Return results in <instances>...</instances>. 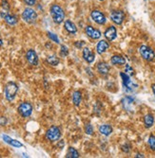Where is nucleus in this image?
Returning <instances> with one entry per match:
<instances>
[{
  "label": "nucleus",
  "instance_id": "f03ea898",
  "mask_svg": "<svg viewBox=\"0 0 155 158\" xmlns=\"http://www.w3.org/2000/svg\"><path fill=\"white\" fill-rule=\"evenodd\" d=\"M18 89H19L18 85L15 81L7 82V84L5 85V88H4V95H5V98L8 102H12V100L16 98Z\"/></svg>",
  "mask_w": 155,
  "mask_h": 158
},
{
  "label": "nucleus",
  "instance_id": "4c0bfd02",
  "mask_svg": "<svg viewBox=\"0 0 155 158\" xmlns=\"http://www.w3.org/2000/svg\"><path fill=\"white\" fill-rule=\"evenodd\" d=\"M99 1H104V0H99Z\"/></svg>",
  "mask_w": 155,
  "mask_h": 158
},
{
  "label": "nucleus",
  "instance_id": "2eb2a0df",
  "mask_svg": "<svg viewBox=\"0 0 155 158\" xmlns=\"http://www.w3.org/2000/svg\"><path fill=\"white\" fill-rule=\"evenodd\" d=\"M96 70L98 74H100L101 76H107L109 73L110 65L106 62H99L96 65Z\"/></svg>",
  "mask_w": 155,
  "mask_h": 158
},
{
  "label": "nucleus",
  "instance_id": "c9c22d12",
  "mask_svg": "<svg viewBox=\"0 0 155 158\" xmlns=\"http://www.w3.org/2000/svg\"><path fill=\"white\" fill-rule=\"evenodd\" d=\"M135 157H142V158H143V157H145V155H144L143 153H137V154L135 155Z\"/></svg>",
  "mask_w": 155,
  "mask_h": 158
},
{
  "label": "nucleus",
  "instance_id": "423d86ee",
  "mask_svg": "<svg viewBox=\"0 0 155 158\" xmlns=\"http://www.w3.org/2000/svg\"><path fill=\"white\" fill-rule=\"evenodd\" d=\"M139 53H140L141 57L148 62H152L155 59V52L148 46H146V45L141 46L139 48Z\"/></svg>",
  "mask_w": 155,
  "mask_h": 158
},
{
  "label": "nucleus",
  "instance_id": "f3484780",
  "mask_svg": "<svg viewBox=\"0 0 155 158\" xmlns=\"http://www.w3.org/2000/svg\"><path fill=\"white\" fill-rule=\"evenodd\" d=\"M64 28H65V31L69 33V34H72V35H74L77 33L78 30H77V27L76 25L72 22L70 20H66L64 22Z\"/></svg>",
  "mask_w": 155,
  "mask_h": 158
},
{
  "label": "nucleus",
  "instance_id": "cd10ccee",
  "mask_svg": "<svg viewBox=\"0 0 155 158\" xmlns=\"http://www.w3.org/2000/svg\"><path fill=\"white\" fill-rule=\"evenodd\" d=\"M60 56L63 57V58H65V57H67L69 55V48L65 46V45H61L60 47Z\"/></svg>",
  "mask_w": 155,
  "mask_h": 158
},
{
  "label": "nucleus",
  "instance_id": "72a5a7b5",
  "mask_svg": "<svg viewBox=\"0 0 155 158\" xmlns=\"http://www.w3.org/2000/svg\"><path fill=\"white\" fill-rule=\"evenodd\" d=\"M8 120L5 117H1L0 118V126H5L7 124Z\"/></svg>",
  "mask_w": 155,
  "mask_h": 158
},
{
  "label": "nucleus",
  "instance_id": "b1692460",
  "mask_svg": "<svg viewBox=\"0 0 155 158\" xmlns=\"http://www.w3.org/2000/svg\"><path fill=\"white\" fill-rule=\"evenodd\" d=\"M78 157H80L78 151L73 147H69L66 154V158H78Z\"/></svg>",
  "mask_w": 155,
  "mask_h": 158
},
{
  "label": "nucleus",
  "instance_id": "412c9836",
  "mask_svg": "<svg viewBox=\"0 0 155 158\" xmlns=\"http://www.w3.org/2000/svg\"><path fill=\"white\" fill-rule=\"evenodd\" d=\"M110 64L112 65H124L126 64V59L122 55H113L110 58Z\"/></svg>",
  "mask_w": 155,
  "mask_h": 158
},
{
  "label": "nucleus",
  "instance_id": "c85d7f7f",
  "mask_svg": "<svg viewBox=\"0 0 155 158\" xmlns=\"http://www.w3.org/2000/svg\"><path fill=\"white\" fill-rule=\"evenodd\" d=\"M0 6H1V8L6 10V11H9L10 9H11V6H10V3L8 0H1V3H0Z\"/></svg>",
  "mask_w": 155,
  "mask_h": 158
},
{
  "label": "nucleus",
  "instance_id": "39448f33",
  "mask_svg": "<svg viewBox=\"0 0 155 158\" xmlns=\"http://www.w3.org/2000/svg\"><path fill=\"white\" fill-rule=\"evenodd\" d=\"M33 107L32 103L29 102H23L17 107L18 114L24 118H30L33 114Z\"/></svg>",
  "mask_w": 155,
  "mask_h": 158
},
{
  "label": "nucleus",
  "instance_id": "a878e982",
  "mask_svg": "<svg viewBox=\"0 0 155 158\" xmlns=\"http://www.w3.org/2000/svg\"><path fill=\"white\" fill-rule=\"evenodd\" d=\"M148 146H149L150 150L153 151V152H155V135H150L149 137H148Z\"/></svg>",
  "mask_w": 155,
  "mask_h": 158
},
{
  "label": "nucleus",
  "instance_id": "6e6552de",
  "mask_svg": "<svg viewBox=\"0 0 155 158\" xmlns=\"http://www.w3.org/2000/svg\"><path fill=\"white\" fill-rule=\"evenodd\" d=\"M91 19L98 25H105L106 22H107V18H106V15L105 14L99 10H93L91 12Z\"/></svg>",
  "mask_w": 155,
  "mask_h": 158
},
{
  "label": "nucleus",
  "instance_id": "2f4dec72",
  "mask_svg": "<svg viewBox=\"0 0 155 158\" xmlns=\"http://www.w3.org/2000/svg\"><path fill=\"white\" fill-rule=\"evenodd\" d=\"M121 150H122L125 153H129V152H131V145H130V144H128V143H126V144L122 145Z\"/></svg>",
  "mask_w": 155,
  "mask_h": 158
},
{
  "label": "nucleus",
  "instance_id": "7ed1b4c3",
  "mask_svg": "<svg viewBox=\"0 0 155 158\" xmlns=\"http://www.w3.org/2000/svg\"><path fill=\"white\" fill-rule=\"evenodd\" d=\"M62 136V132L61 129L58 126H51L50 127L45 135V137L48 141L50 142H55L59 141V139Z\"/></svg>",
  "mask_w": 155,
  "mask_h": 158
},
{
  "label": "nucleus",
  "instance_id": "7c9ffc66",
  "mask_svg": "<svg viewBox=\"0 0 155 158\" xmlns=\"http://www.w3.org/2000/svg\"><path fill=\"white\" fill-rule=\"evenodd\" d=\"M85 45H86V42H85V41H76V42L74 43V47H75L76 48H78V49L83 48Z\"/></svg>",
  "mask_w": 155,
  "mask_h": 158
},
{
  "label": "nucleus",
  "instance_id": "e433bc0d",
  "mask_svg": "<svg viewBox=\"0 0 155 158\" xmlns=\"http://www.w3.org/2000/svg\"><path fill=\"white\" fill-rule=\"evenodd\" d=\"M2 46H3V41L1 38H0V47H2Z\"/></svg>",
  "mask_w": 155,
  "mask_h": 158
},
{
  "label": "nucleus",
  "instance_id": "f704fd0d",
  "mask_svg": "<svg viewBox=\"0 0 155 158\" xmlns=\"http://www.w3.org/2000/svg\"><path fill=\"white\" fill-rule=\"evenodd\" d=\"M151 89H152V92H153V95L155 96V83H153L151 85Z\"/></svg>",
  "mask_w": 155,
  "mask_h": 158
},
{
  "label": "nucleus",
  "instance_id": "f257e3e1",
  "mask_svg": "<svg viewBox=\"0 0 155 158\" xmlns=\"http://www.w3.org/2000/svg\"><path fill=\"white\" fill-rule=\"evenodd\" d=\"M50 14L55 24H61L65 20V11L58 4H52L50 8Z\"/></svg>",
  "mask_w": 155,
  "mask_h": 158
},
{
  "label": "nucleus",
  "instance_id": "ddd939ff",
  "mask_svg": "<svg viewBox=\"0 0 155 158\" xmlns=\"http://www.w3.org/2000/svg\"><path fill=\"white\" fill-rule=\"evenodd\" d=\"M82 57L88 64H92L95 60V54L90 48H84L82 50Z\"/></svg>",
  "mask_w": 155,
  "mask_h": 158
},
{
  "label": "nucleus",
  "instance_id": "393cba45",
  "mask_svg": "<svg viewBox=\"0 0 155 158\" xmlns=\"http://www.w3.org/2000/svg\"><path fill=\"white\" fill-rule=\"evenodd\" d=\"M47 36H48V38L51 41V42H54L55 44H60V39H59V37L56 35L55 33H53V32H51V31H48L47 32Z\"/></svg>",
  "mask_w": 155,
  "mask_h": 158
},
{
  "label": "nucleus",
  "instance_id": "bb28decb",
  "mask_svg": "<svg viewBox=\"0 0 155 158\" xmlns=\"http://www.w3.org/2000/svg\"><path fill=\"white\" fill-rule=\"evenodd\" d=\"M85 133H86L88 135H93V133H94V129H93V126H92L91 123L86 124V126H85Z\"/></svg>",
  "mask_w": 155,
  "mask_h": 158
},
{
  "label": "nucleus",
  "instance_id": "c756f323",
  "mask_svg": "<svg viewBox=\"0 0 155 158\" xmlns=\"http://www.w3.org/2000/svg\"><path fill=\"white\" fill-rule=\"evenodd\" d=\"M125 73H126L129 76H133L135 73H134V70H133V68L130 65V64H126V67H125Z\"/></svg>",
  "mask_w": 155,
  "mask_h": 158
},
{
  "label": "nucleus",
  "instance_id": "dca6fc26",
  "mask_svg": "<svg viewBox=\"0 0 155 158\" xmlns=\"http://www.w3.org/2000/svg\"><path fill=\"white\" fill-rule=\"evenodd\" d=\"M109 47L110 45L108 40H100L96 45V52L99 55H102L109 48Z\"/></svg>",
  "mask_w": 155,
  "mask_h": 158
},
{
  "label": "nucleus",
  "instance_id": "f8f14e48",
  "mask_svg": "<svg viewBox=\"0 0 155 158\" xmlns=\"http://www.w3.org/2000/svg\"><path fill=\"white\" fill-rule=\"evenodd\" d=\"M85 33L87 34V36L92 40H98L100 39L102 36V33L97 28H94L92 26H87L85 27Z\"/></svg>",
  "mask_w": 155,
  "mask_h": 158
},
{
  "label": "nucleus",
  "instance_id": "9d476101",
  "mask_svg": "<svg viewBox=\"0 0 155 158\" xmlns=\"http://www.w3.org/2000/svg\"><path fill=\"white\" fill-rule=\"evenodd\" d=\"M26 60L33 66H36L39 64V59H38L37 53L35 52L34 49H32V48L28 49V51L26 52Z\"/></svg>",
  "mask_w": 155,
  "mask_h": 158
},
{
  "label": "nucleus",
  "instance_id": "9b49d317",
  "mask_svg": "<svg viewBox=\"0 0 155 158\" xmlns=\"http://www.w3.org/2000/svg\"><path fill=\"white\" fill-rule=\"evenodd\" d=\"M120 77L122 79V82H123V86L128 90V91H131L133 88H135L137 85H135L131 80V76H129L125 72H120Z\"/></svg>",
  "mask_w": 155,
  "mask_h": 158
},
{
  "label": "nucleus",
  "instance_id": "5701e85b",
  "mask_svg": "<svg viewBox=\"0 0 155 158\" xmlns=\"http://www.w3.org/2000/svg\"><path fill=\"white\" fill-rule=\"evenodd\" d=\"M46 62L52 65V66H56V65H58L59 63H60V59L58 58L56 55H50L47 57V59H46Z\"/></svg>",
  "mask_w": 155,
  "mask_h": 158
},
{
  "label": "nucleus",
  "instance_id": "a211bd4d",
  "mask_svg": "<svg viewBox=\"0 0 155 158\" xmlns=\"http://www.w3.org/2000/svg\"><path fill=\"white\" fill-rule=\"evenodd\" d=\"M2 139L4 140V142L7 143V144L11 145L12 147H15V148H22L24 146L20 141H18L16 139H13V138L10 137L7 135H2Z\"/></svg>",
  "mask_w": 155,
  "mask_h": 158
},
{
  "label": "nucleus",
  "instance_id": "4468645a",
  "mask_svg": "<svg viewBox=\"0 0 155 158\" xmlns=\"http://www.w3.org/2000/svg\"><path fill=\"white\" fill-rule=\"evenodd\" d=\"M104 36L106 38V40H108V42H112L114 41L117 38V30L114 26H109L107 27V30L104 32Z\"/></svg>",
  "mask_w": 155,
  "mask_h": 158
},
{
  "label": "nucleus",
  "instance_id": "1a4fd4ad",
  "mask_svg": "<svg viewBox=\"0 0 155 158\" xmlns=\"http://www.w3.org/2000/svg\"><path fill=\"white\" fill-rule=\"evenodd\" d=\"M0 17H1L9 26H16L18 23V18L15 14H11L8 11H0Z\"/></svg>",
  "mask_w": 155,
  "mask_h": 158
},
{
  "label": "nucleus",
  "instance_id": "20e7f679",
  "mask_svg": "<svg viewBox=\"0 0 155 158\" xmlns=\"http://www.w3.org/2000/svg\"><path fill=\"white\" fill-rule=\"evenodd\" d=\"M21 17H22L23 21L28 24H34L37 20L38 15H37V12L35 10L28 7L23 10V12L21 14Z\"/></svg>",
  "mask_w": 155,
  "mask_h": 158
},
{
  "label": "nucleus",
  "instance_id": "aec40b11",
  "mask_svg": "<svg viewBox=\"0 0 155 158\" xmlns=\"http://www.w3.org/2000/svg\"><path fill=\"white\" fill-rule=\"evenodd\" d=\"M72 99H73V103L74 106L79 107L80 104L82 103V100H83V96H82V92L79 90H76L73 93L72 96Z\"/></svg>",
  "mask_w": 155,
  "mask_h": 158
},
{
  "label": "nucleus",
  "instance_id": "473e14b6",
  "mask_svg": "<svg viewBox=\"0 0 155 158\" xmlns=\"http://www.w3.org/2000/svg\"><path fill=\"white\" fill-rule=\"evenodd\" d=\"M23 1L25 2L26 5L30 6V7L34 6V5L36 4V0H23Z\"/></svg>",
  "mask_w": 155,
  "mask_h": 158
},
{
  "label": "nucleus",
  "instance_id": "6ab92c4d",
  "mask_svg": "<svg viewBox=\"0 0 155 158\" xmlns=\"http://www.w3.org/2000/svg\"><path fill=\"white\" fill-rule=\"evenodd\" d=\"M98 131H99V133L102 135L108 136L112 134V132H113V129H112L111 125H109V124H102L99 126V128H98Z\"/></svg>",
  "mask_w": 155,
  "mask_h": 158
},
{
  "label": "nucleus",
  "instance_id": "4be33fe9",
  "mask_svg": "<svg viewBox=\"0 0 155 158\" xmlns=\"http://www.w3.org/2000/svg\"><path fill=\"white\" fill-rule=\"evenodd\" d=\"M154 124V116L152 114H147L144 116V125L147 129H149Z\"/></svg>",
  "mask_w": 155,
  "mask_h": 158
},
{
  "label": "nucleus",
  "instance_id": "0eeeda50",
  "mask_svg": "<svg viewBox=\"0 0 155 158\" xmlns=\"http://www.w3.org/2000/svg\"><path fill=\"white\" fill-rule=\"evenodd\" d=\"M125 12L121 10H114L110 12L109 18L115 25H122L125 20Z\"/></svg>",
  "mask_w": 155,
  "mask_h": 158
}]
</instances>
